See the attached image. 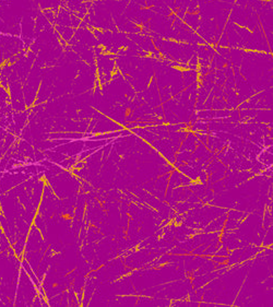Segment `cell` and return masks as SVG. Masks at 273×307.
<instances>
[{
  "instance_id": "6da1fadb",
  "label": "cell",
  "mask_w": 273,
  "mask_h": 307,
  "mask_svg": "<svg viewBox=\"0 0 273 307\" xmlns=\"http://www.w3.org/2000/svg\"><path fill=\"white\" fill-rule=\"evenodd\" d=\"M23 265H24V268H25V270L26 271H28V275H30V277L31 278H32V281L33 282H34V284H35V285H36L37 286V287H38V289H40V282H38V281H37V279H36V277H35V275L34 274H33V272H32V270H31V268H30V267H28V265H26V263L25 262H23Z\"/></svg>"
}]
</instances>
